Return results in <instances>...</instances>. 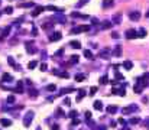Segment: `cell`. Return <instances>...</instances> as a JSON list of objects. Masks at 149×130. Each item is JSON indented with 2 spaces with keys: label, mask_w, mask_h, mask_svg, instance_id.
I'll return each mask as SVG.
<instances>
[{
  "label": "cell",
  "mask_w": 149,
  "mask_h": 130,
  "mask_svg": "<svg viewBox=\"0 0 149 130\" xmlns=\"http://www.w3.org/2000/svg\"><path fill=\"white\" fill-rule=\"evenodd\" d=\"M145 80H148V74H145L142 78H138V80H136V84H135V87H133L135 93H138V94H140V93H142L143 87L146 85V81H145Z\"/></svg>",
  "instance_id": "cell-1"
},
{
  "label": "cell",
  "mask_w": 149,
  "mask_h": 130,
  "mask_svg": "<svg viewBox=\"0 0 149 130\" xmlns=\"http://www.w3.org/2000/svg\"><path fill=\"white\" fill-rule=\"evenodd\" d=\"M113 55V51L110 49V48H103V49L99 52V58L101 59H109L110 56Z\"/></svg>",
  "instance_id": "cell-2"
},
{
  "label": "cell",
  "mask_w": 149,
  "mask_h": 130,
  "mask_svg": "<svg viewBox=\"0 0 149 130\" xmlns=\"http://www.w3.org/2000/svg\"><path fill=\"white\" fill-rule=\"evenodd\" d=\"M33 116H35L33 111H28L26 114H25V117H23V126H25V127H29V126H31L32 120H33Z\"/></svg>",
  "instance_id": "cell-3"
},
{
  "label": "cell",
  "mask_w": 149,
  "mask_h": 130,
  "mask_svg": "<svg viewBox=\"0 0 149 130\" xmlns=\"http://www.w3.org/2000/svg\"><path fill=\"white\" fill-rule=\"evenodd\" d=\"M86 31H90V26L88 25H83V26H78V27H74L71 31V33H80V32H86Z\"/></svg>",
  "instance_id": "cell-4"
},
{
  "label": "cell",
  "mask_w": 149,
  "mask_h": 130,
  "mask_svg": "<svg viewBox=\"0 0 149 130\" xmlns=\"http://www.w3.org/2000/svg\"><path fill=\"white\" fill-rule=\"evenodd\" d=\"M136 110H138V106H135V104H130L129 107L122 108V113H123V114H129V113H133V111H136Z\"/></svg>",
  "instance_id": "cell-5"
},
{
  "label": "cell",
  "mask_w": 149,
  "mask_h": 130,
  "mask_svg": "<svg viewBox=\"0 0 149 130\" xmlns=\"http://www.w3.org/2000/svg\"><path fill=\"white\" fill-rule=\"evenodd\" d=\"M126 38L127 39H135V38H138V31H135V29H129V31L126 32Z\"/></svg>",
  "instance_id": "cell-6"
},
{
  "label": "cell",
  "mask_w": 149,
  "mask_h": 130,
  "mask_svg": "<svg viewBox=\"0 0 149 130\" xmlns=\"http://www.w3.org/2000/svg\"><path fill=\"white\" fill-rule=\"evenodd\" d=\"M61 38H62L61 32H54V33L49 36V40H51V42H57V40H59Z\"/></svg>",
  "instance_id": "cell-7"
},
{
  "label": "cell",
  "mask_w": 149,
  "mask_h": 130,
  "mask_svg": "<svg viewBox=\"0 0 149 130\" xmlns=\"http://www.w3.org/2000/svg\"><path fill=\"white\" fill-rule=\"evenodd\" d=\"M44 10H45V7H42V6H38V7H35V10L32 12V16H33V18H36V16H39V15H41Z\"/></svg>",
  "instance_id": "cell-8"
},
{
  "label": "cell",
  "mask_w": 149,
  "mask_h": 130,
  "mask_svg": "<svg viewBox=\"0 0 149 130\" xmlns=\"http://www.w3.org/2000/svg\"><path fill=\"white\" fill-rule=\"evenodd\" d=\"M26 51H28V54H35V52H36V48L32 45L31 42H26Z\"/></svg>",
  "instance_id": "cell-9"
},
{
  "label": "cell",
  "mask_w": 149,
  "mask_h": 130,
  "mask_svg": "<svg viewBox=\"0 0 149 130\" xmlns=\"http://www.w3.org/2000/svg\"><path fill=\"white\" fill-rule=\"evenodd\" d=\"M112 93H113V94H117V95H120V97H125V95H126V91H125V87H122L120 90H116V88H114V90L112 91Z\"/></svg>",
  "instance_id": "cell-10"
},
{
  "label": "cell",
  "mask_w": 149,
  "mask_h": 130,
  "mask_svg": "<svg viewBox=\"0 0 149 130\" xmlns=\"http://www.w3.org/2000/svg\"><path fill=\"white\" fill-rule=\"evenodd\" d=\"M129 18H130V20H139L140 19V13L139 12H130Z\"/></svg>",
  "instance_id": "cell-11"
},
{
  "label": "cell",
  "mask_w": 149,
  "mask_h": 130,
  "mask_svg": "<svg viewBox=\"0 0 149 130\" xmlns=\"http://www.w3.org/2000/svg\"><path fill=\"white\" fill-rule=\"evenodd\" d=\"M0 124L3 127H9V126H12V120H9V119H0Z\"/></svg>",
  "instance_id": "cell-12"
},
{
  "label": "cell",
  "mask_w": 149,
  "mask_h": 130,
  "mask_svg": "<svg viewBox=\"0 0 149 130\" xmlns=\"http://www.w3.org/2000/svg\"><path fill=\"white\" fill-rule=\"evenodd\" d=\"M114 5L113 0H103V7L104 9H109V7H112Z\"/></svg>",
  "instance_id": "cell-13"
},
{
  "label": "cell",
  "mask_w": 149,
  "mask_h": 130,
  "mask_svg": "<svg viewBox=\"0 0 149 130\" xmlns=\"http://www.w3.org/2000/svg\"><path fill=\"white\" fill-rule=\"evenodd\" d=\"M93 106H94V108H96V110H99V111H101V110H103V103H101L100 100L94 101V104H93Z\"/></svg>",
  "instance_id": "cell-14"
},
{
  "label": "cell",
  "mask_w": 149,
  "mask_h": 130,
  "mask_svg": "<svg viewBox=\"0 0 149 130\" xmlns=\"http://www.w3.org/2000/svg\"><path fill=\"white\" fill-rule=\"evenodd\" d=\"M70 46L74 48V49H78V48H81V44H80L78 40H71V42H70Z\"/></svg>",
  "instance_id": "cell-15"
},
{
  "label": "cell",
  "mask_w": 149,
  "mask_h": 130,
  "mask_svg": "<svg viewBox=\"0 0 149 130\" xmlns=\"http://www.w3.org/2000/svg\"><path fill=\"white\" fill-rule=\"evenodd\" d=\"M2 81H3V82H9V81H12V75L7 74V72H5V74L2 75Z\"/></svg>",
  "instance_id": "cell-16"
},
{
  "label": "cell",
  "mask_w": 149,
  "mask_h": 130,
  "mask_svg": "<svg viewBox=\"0 0 149 130\" xmlns=\"http://www.w3.org/2000/svg\"><path fill=\"white\" fill-rule=\"evenodd\" d=\"M113 55L114 56H120V55H122V46H116V48H114L113 49Z\"/></svg>",
  "instance_id": "cell-17"
},
{
  "label": "cell",
  "mask_w": 149,
  "mask_h": 130,
  "mask_svg": "<svg viewBox=\"0 0 149 130\" xmlns=\"http://www.w3.org/2000/svg\"><path fill=\"white\" fill-rule=\"evenodd\" d=\"M77 62H78V56H77V55H72V56H70L68 65H72V64H77Z\"/></svg>",
  "instance_id": "cell-18"
},
{
  "label": "cell",
  "mask_w": 149,
  "mask_h": 130,
  "mask_svg": "<svg viewBox=\"0 0 149 130\" xmlns=\"http://www.w3.org/2000/svg\"><path fill=\"white\" fill-rule=\"evenodd\" d=\"M146 36V29L145 27H140L139 31H138V38H145Z\"/></svg>",
  "instance_id": "cell-19"
},
{
  "label": "cell",
  "mask_w": 149,
  "mask_h": 130,
  "mask_svg": "<svg viewBox=\"0 0 149 130\" xmlns=\"http://www.w3.org/2000/svg\"><path fill=\"white\" fill-rule=\"evenodd\" d=\"M116 111H117V107H116V106H109L107 107V113L109 114H114Z\"/></svg>",
  "instance_id": "cell-20"
},
{
  "label": "cell",
  "mask_w": 149,
  "mask_h": 130,
  "mask_svg": "<svg viewBox=\"0 0 149 130\" xmlns=\"http://www.w3.org/2000/svg\"><path fill=\"white\" fill-rule=\"evenodd\" d=\"M84 56H86L87 59H90V61H91V59H94V56H93V52H91V51H88V49L84 51Z\"/></svg>",
  "instance_id": "cell-21"
},
{
  "label": "cell",
  "mask_w": 149,
  "mask_h": 130,
  "mask_svg": "<svg viewBox=\"0 0 149 130\" xmlns=\"http://www.w3.org/2000/svg\"><path fill=\"white\" fill-rule=\"evenodd\" d=\"M132 67H133V64H132L130 61H125V62H123V68H125V69H132Z\"/></svg>",
  "instance_id": "cell-22"
},
{
  "label": "cell",
  "mask_w": 149,
  "mask_h": 130,
  "mask_svg": "<svg viewBox=\"0 0 149 130\" xmlns=\"http://www.w3.org/2000/svg\"><path fill=\"white\" fill-rule=\"evenodd\" d=\"M16 91H18L19 94L23 93V81H18V88H16Z\"/></svg>",
  "instance_id": "cell-23"
},
{
  "label": "cell",
  "mask_w": 149,
  "mask_h": 130,
  "mask_svg": "<svg viewBox=\"0 0 149 130\" xmlns=\"http://www.w3.org/2000/svg\"><path fill=\"white\" fill-rule=\"evenodd\" d=\"M55 20H58V22H62V23L67 22V19L64 18V16H61V15H57V16H55Z\"/></svg>",
  "instance_id": "cell-24"
},
{
  "label": "cell",
  "mask_w": 149,
  "mask_h": 130,
  "mask_svg": "<svg viewBox=\"0 0 149 130\" xmlns=\"http://www.w3.org/2000/svg\"><path fill=\"white\" fill-rule=\"evenodd\" d=\"M139 121H140V119H139V117H132L130 120H129V123H130V124H138Z\"/></svg>",
  "instance_id": "cell-25"
},
{
  "label": "cell",
  "mask_w": 149,
  "mask_h": 130,
  "mask_svg": "<svg viewBox=\"0 0 149 130\" xmlns=\"http://www.w3.org/2000/svg\"><path fill=\"white\" fill-rule=\"evenodd\" d=\"M107 82H109V77L107 75H103V77H101V78H100V84H107Z\"/></svg>",
  "instance_id": "cell-26"
},
{
  "label": "cell",
  "mask_w": 149,
  "mask_h": 130,
  "mask_svg": "<svg viewBox=\"0 0 149 130\" xmlns=\"http://www.w3.org/2000/svg\"><path fill=\"white\" fill-rule=\"evenodd\" d=\"M112 25H113L112 22H103V25H101L100 27H101V29H109V27L112 26Z\"/></svg>",
  "instance_id": "cell-27"
},
{
  "label": "cell",
  "mask_w": 149,
  "mask_h": 130,
  "mask_svg": "<svg viewBox=\"0 0 149 130\" xmlns=\"http://www.w3.org/2000/svg\"><path fill=\"white\" fill-rule=\"evenodd\" d=\"M36 65H38L36 61H31V62L28 64V68H29V69H33V68H36Z\"/></svg>",
  "instance_id": "cell-28"
},
{
  "label": "cell",
  "mask_w": 149,
  "mask_h": 130,
  "mask_svg": "<svg viewBox=\"0 0 149 130\" xmlns=\"http://www.w3.org/2000/svg\"><path fill=\"white\" fill-rule=\"evenodd\" d=\"M86 80V75L84 74H77L75 75V81H84Z\"/></svg>",
  "instance_id": "cell-29"
},
{
  "label": "cell",
  "mask_w": 149,
  "mask_h": 130,
  "mask_svg": "<svg viewBox=\"0 0 149 130\" xmlns=\"http://www.w3.org/2000/svg\"><path fill=\"white\" fill-rule=\"evenodd\" d=\"M3 13H6V15H12V13H13V7H12V6L6 7V9L3 10Z\"/></svg>",
  "instance_id": "cell-30"
},
{
  "label": "cell",
  "mask_w": 149,
  "mask_h": 130,
  "mask_svg": "<svg viewBox=\"0 0 149 130\" xmlns=\"http://www.w3.org/2000/svg\"><path fill=\"white\" fill-rule=\"evenodd\" d=\"M70 91H74V88H62V90H61V93H59V95L67 94V93H70Z\"/></svg>",
  "instance_id": "cell-31"
},
{
  "label": "cell",
  "mask_w": 149,
  "mask_h": 130,
  "mask_svg": "<svg viewBox=\"0 0 149 130\" xmlns=\"http://www.w3.org/2000/svg\"><path fill=\"white\" fill-rule=\"evenodd\" d=\"M112 23H113V25H119V23H120V16H114L113 18V20H112Z\"/></svg>",
  "instance_id": "cell-32"
},
{
  "label": "cell",
  "mask_w": 149,
  "mask_h": 130,
  "mask_svg": "<svg viewBox=\"0 0 149 130\" xmlns=\"http://www.w3.org/2000/svg\"><path fill=\"white\" fill-rule=\"evenodd\" d=\"M46 90H48V91H55V90H57V85H55V84L46 85Z\"/></svg>",
  "instance_id": "cell-33"
},
{
  "label": "cell",
  "mask_w": 149,
  "mask_h": 130,
  "mask_svg": "<svg viewBox=\"0 0 149 130\" xmlns=\"http://www.w3.org/2000/svg\"><path fill=\"white\" fill-rule=\"evenodd\" d=\"M6 101H7L9 104H13L15 103V95H9V97L6 98Z\"/></svg>",
  "instance_id": "cell-34"
},
{
  "label": "cell",
  "mask_w": 149,
  "mask_h": 130,
  "mask_svg": "<svg viewBox=\"0 0 149 130\" xmlns=\"http://www.w3.org/2000/svg\"><path fill=\"white\" fill-rule=\"evenodd\" d=\"M29 95L35 98V97H38V91H36V90H29Z\"/></svg>",
  "instance_id": "cell-35"
},
{
  "label": "cell",
  "mask_w": 149,
  "mask_h": 130,
  "mask_svg": "<svg viewBox=\"0 0 149 130\" xmlns=\"http://www.w3.org/2000/svg\"><path fill=\"white\" fill-rule=\"evenodd\" d=\"M68 117L75 119V117H77V111H75V110H71V111H70V114H68Z\"/></svg>",
  "instance_id": "cell-36"
},
{
  "label": "cell",
  "mask_w": 149,
  "mask_h": 130,
  "mask_svg": "<svg viewBox=\"0 0 149 130\" xmlns=\"http://www.w3.org/2000/svg\"><path fill=\"white\" fill-rule=\"evenodd\" d=\"M87 2H88V0H80V2L77 3V7H83V6L87 3Z\"/></svg>",
  "instance_id": "cell-37"
},
{
  "label": "cell",
  "mask_w": 149,
  "mask_h": 130,
  "mask_svg": "<svg viewBox=\"0 0 149 130\" xmlns=\"http://www.w3.org/2000/svg\"><path fill=\"white\" fill-rule=\"evenodd\" d=\"M7 62H9L12 67H16V64H15V61H13V58H12V56H7Z\"/></svg>",
  "instance_id": "cell-38"
},
{
  "label": "cell",
  "mask_w": 149,
  "mask_h": 130,
  "mask_svg": "<svg viewBox=\"0 0 149 130\" xmlns=\"http://www.w3.org/2000/svg\"><path fill=\"white\" fill-rule=\"evenodd\" d=\"M19 7H33V3H32V2L31 3H23V5H20Z\"/></svg>",
  "instance_id": "cell-39"
},
{
  "label": "cell",
  "mask_w": 149,
  "mask_h": 130,
  "mask_svg": "<svg viewBox=\"0 0 149 130\" xmlns=\"http://www.w3.org/2000/svg\"><path fill=\"white\" fill-rule=\"evenodd\" d=\"M45 9H48V10H54V12H58V7H55V6H46Z\"/></svg>",
  "instance_id": "cell-40"
},
{
  "label": "cell",
  "mask_w": 149,
  "mask_h": 130,
  "mask_svg": "<svg viewBox=\"0 0 149 130\" xmlns=\"http://www.w3.org/2000/svg\"><path fill=\"white\" fill-rule=\"evenodd\" d=\"M78 93H80V95H78V98H77V100H81L83 97L86 95V91H84V90H80V91H78Z\"/></svg>",
  "instance_id": "cell-41"
},
{
  "label": "cell",
  "mask_w": 149,
  "mask_h": 130,
  "mask_svg": "<svg viewBox=\"0 0 149 130\" xmlns=\"http://www.w3.org/2000/svg\"><path fill=\"white\" fill-rule=\"evenodd\" d=\"M80 124V120H78L77 117H75V119H72V123H71V126H78Z\"/></svg>",
  "instance_id": "cell-42"
},
{
  "label": "cell",
  "mask_w": 149,
  "mask_h": 130,
  "mask_svg": "<svg viewBox=\"0 0 149 130\" xmlns=\"http://www.w3.org/2000/svg\"><path fill=\"white\" fill-rule=\"evenodd\" d=\"M97 93V87H91L90 88V95H94Z\"/></svg>",
  "instance_id": "cell-43"
},
{
  "label": "cell",
  "mask_w": 149,
  "mask_h": 130,
  "mask_svg": "<svg viewBox=\"0 0 149 130\" xmlns=\"http://www.w3.org/2000/svg\"><path fill=\"white\" fill-rule=\"evenodd\" d=\"M46 69H48L46 64H45V62H42V64H41V71H46Z\"/></svg>",
  "instance_id": "cell-44"
},
{
  "label": "cell",
  "mask_w": 149,
  "mask_h": 130,
  "mask_svg": "<svg viewBox=\"0 0 149 130\" xmlns=\"http://www.w3.org/2000/svg\"><path fill=\"white\" fill-rule=\"evenodd\" d=\"M116 80H125V78H123V75L120 72H116Z\"/></svg>",
  "instance_id": "cell-45"
},
{
  "label": "cell",
  "mask_w": 149,
  "mask_h": 130,
  "mask_svg": "<svg viewBox=\"0 0 149 130\" xmlns=\"http://www.w3.org/2000/svg\"><path fill=\"white\" fill-rule=\"evenodd\" d=\"M119 123H120V124H123V126H126V123H127V121L125 120L123 117H120V119H119Z\"/></svg>",
  "instance_id": "cell-46"
},
{
  "label": "cell",
  "mask_w": 149,
  "mask_h": 130,
  "mask_svg": "<svg viewBox=\"0 0 149 130\" xmlns=\"http://www.w3.org/2000/svg\"><path fill=\"white\" fill-rule=\"evenodd\" d=\"M52 26H54V23H46V25H44V29H49Z\"/></svg>",
  "instance_id": "cell-47"
},
{
  "label": "cell",
  "mask_w": 149,
  "mask_h": 130,
  "mask_svg": "<svg viewBox=\"0 0 149 130\" xmlns=\"http://www.w3.org/2000/svg\"><path fill=\"white\" fill-rule=\"evenodd\" d=\"M112 38H113V39H119V33L117 32H113V33H112Z\"/></svg>",
  "instance_id": "cell-48"
},
{
  "label": "cell",
  "mask_w": 149,
  "mask_h": 130,
  "mask_svg": "<svg viewBox=\"0 0 149 130\" xmlns=\"http://www.w3.org/2000/svg\"><path fill=\"white\" fill-rule=\"evenodd\" d=\"M143 124H145V127H146V129H149V117L143 121Z\"/></svg>",
  "instance_id": "cell-49"
},
{
  "label": "cell",
  "mask_w": 149,
  "mask_h": 130,
  "mask_svg": "<svg viewBox=\"0 0 149 130\" xmlns=\"http://www.w3.org/2000/svg\"><path fill=\"white\" fill-rule=\"evenodd\" d=\"M57 113L59 114V117H64V116H65V114L62 113V110H61V108H58V110H57Z\"/></svg>",
  "instance_id": "cell-50"
},
{
  "label": "cell",
  "mask_w": 149,
  "mask_h": 130,
  "mask_svg": "<svg viewBox=\"0 0 149 130\" xmlns=\"http://www.w3.org/2000/svg\"><path fill=\"white\" fill-rule=\"evenodd\" d=\"M10 32V27H7V29H5V32H3V36H7Z\"/></svg>",
  "instance_id": "cell-51"
},
{
  "label": "cell",
  "mask_w": 149,
  "mask_h": 130,
  "mask_svg": "<svg viewBox=\"0 0 149 130\" xmlns=\"http://www.w3.org/2000/svg\"><path fill=\"white\" fill-rule=\"evenodd\" d=\"M32 33H33V36L38 35V31H36V27H35V26H33V29H32Z\"/></svg>",
  "instance_id": "cell-52"
},
{
  "label": "cell",
  "mask_w": 149,
  "mask_h": 130,
  "mask_svg": "<svg viewBox=\"0 0 149 130\" xmlns=\"http://www.w3.org/2000/svg\"><path fill=\"white\" fill-rule=\"evenodd\" d=\"M86 117H87V120H90V119H91V113L87 111V113H86Z\"/></svg>",
  "instance_id": "cell-53"
},
{
  "label": "cell",
  "mask_w": 149,
  "mask_h": 130,
  "mask_svg": "<svg viewBox=\"0 0 149 130\" xmlns=\"http://www.w3.org/2000/svg\"><path fill=\"white\" fill-rule=\"evenodd\" d=\"M51 130H59V126L54 124V126H52V127H51Z\"/></svg>",
  "instance_id": "cell-54"
},
{
  "label": "cell",
  "mask_w": 149,
  "mask_h": 130,
  "mask_svg": "<svg viewBox=\"0 0 149 130\" xmlns=\"http://www.w3.org/2000/svg\"><path fill=\"white\" fill-rule=\"evenodd\" d=\"M64 104H65V106H70V98H65V100H64Z\"/></svg>",
  "instance_id": "cell-55"
},
{
  "label": "cell",
  "mask_w": 149,
  "mask_h": 130,
  "mask_svg": "<svg viewBox=\"0 0 149 130\" xmlns=\"http://www.w3.org/2000/svg\"><path fill=\"white\" fill-rule=\"evenodd\" d=\"M25 81H26V84L29 85V87H32V81L31 80H25Z\"/></svg>",
  "instance_id": "cell-56"
},
{
  "label": "cell",
  "mask_w": 149,
  "mask_h": 130,
  "mask_svg": "<svg viewBox=\"0 0 149 130\" xmlns=\"http://www.w3.org/2000/svg\"><path fill=\"white\" fill-rule=\"evenodd\" d=\"M100 130H106V127H103V126H101V127H100Z\"/></svg>",
  "instance_id": "cell-57"
},
{
  "label": "cell",
  "mask_w": 149,
  "mask_h": 130,
  "mask_svg": "<svg viewBox=\"0 0 149 130\" xmlns=\"http://www.w3.org/2000/svg\"><path fill=\"white\" fill-rule=\"evenodd\" d=\"M146 18H149V10H148V13H146Z\"/></svg>",
  "instance_id": "cell-58"
},
{
  "label": "cell",
  "mask_w": 149,
  "mask_h": 130,
  "mask_svg": "<svg viewBox=\"0 0 149 130\" xmlns=\"http://www.w3.org/2000/svg\"><path fill=\"white\" fill-rule=\"evenodd\" d=\"M120 130H129V129H120Z\"/></svg>",
  "instance_id": "cell-59"
}]
</instances>
